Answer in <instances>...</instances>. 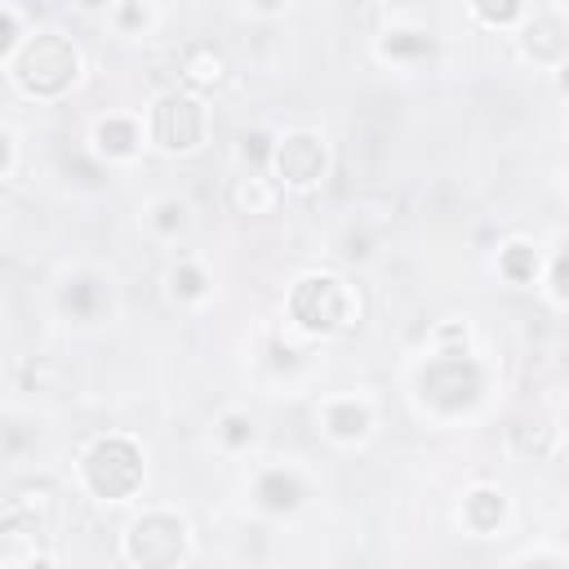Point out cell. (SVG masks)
Instances as JSON below:
<instances>
[{
  "instance_id": "6da1fadb",
  "label": "cell",
  "mask_w": 569,
  "mask_h": 569,
  "mask_svg": "<svg viewBox=\"0 0 569 569\" xmlns=\"http://www.w3.org/2000/svg\"><path fill=\"white\" fill-rule=\"evenodd\" d=\"M13 76H18V84H22L27 93L53 98V93H62V89L80 76V53H76V44H71L67 36L44 31V36H36V40L13 58Z\"/></svg>"
},
{
  "instance_id": "7a4b0ae2",
  "label": "cell",
  "mask_w": 569,
  "mask_h": 569,
  "mask_svg": "<svg viewBox=\"0 0 569 569\" xmlns=\"http://www.w3.org/2000/svg\"><path fill=\"white\" fill-rule=\"evenodd\" d=\"M418 391H422V400H427L431 409H440V413H462V409H471V405L480 400L485 373H480V365H476L471 356L445 351V356H436V360L418 373Z\"/></svg>"
},
{
  "instance_id": "3957f363",
  "label": "cell",
  "mask_w": 569,
  "mask_h": 569,
  "mask_svg": "<svg viewBox=\"0 0 569 569\" xmlns=\"http://www.w3.org/2000/svg\"><path fill=\"white\" fill-rule=\"evenodd\" d=\"M84 480L98 498H129L142 485V449L129 436H102L84 453Z\"/></svg>"
},
{
  "instance_id": "277c9868",
  "label": "cell",
  "mask_w": 569,
  "mask_h": 569,
  "mask_svg": "<svg viewBox=\"0 0 569 569\" xmlns=\"http://www.w3.org/2000/svg\"><path fill=\"white\" fill-rule=\"evenodd\" d=\"M347 311H351V293L338 276L329 271H316V276H302L289 293V316L298 329L307 333H338L347 325Z\"/></svg>"
},
{
  "instance_id": "5b68a950",
  "label": "cell",
  "mask_w": 569,
  "mask_h": 569,
  "mask_svg": "<svg viewBox=\"0 0 569 569\" xmlns=\"http://www.w3.org/2000/svg\"><path fill=\"white\" fill-rule=\"evenodd\" d=\"M187 551V525L173 511H147L129 525L124 533V556L142 569H164L178 565Z\"/></svg>"
},
{
  "instance_id": "8992f818",
  "label": "cell",
  "mask_w": 569,
  "mask_h": 569,
  "mask_svg": "<svg viewBox=\"0 0 569 569\" xmlns=\"http://www.w3.org/2000/svg\"><path fill=\"white\" fill-rule=\"evenodd\" d=\"M151 133L164 151H196L204 142V107L191 93H164L151 107Z\"/></svg>"
},
{
  "instance_id": "52a82bcc",
  "label": "cell",
  "mask_w": 569,
  "mask_h": 569,
  "mask_svg": "<svg viewBox=\"0 0 569 569\" xmlns=\"http://www.w3.org/2000/svg\"><path fill=\"white\" fill-rule=\"evenodd\" d=\"M271 164H276L280 187L307 191V187H316V182L325 178V164H329V160H325V142H320L316 133H284V138L276 142Z\"/></svg>"
},
{
  "instance_id": "ba28073f",
  "label": "cell",
  "mask_w": 569,
  "mask_h": 569,
  "mask_svg": "<svg viewBox=\"0 0 569 569\" xmlns=\"http://www.w3.org/2000/svg\"><path fill=\"white\" fill-rule=\"evenodd\" d=\"M507 440H511V449H516L520 458L542 462V458H551V453H556L560 431L551 427V418H547V413H520V418L507 427Z\"/></svg>"
},
{
  "instance_id": "9c48e42d",
  "label": "cell",
  "mask_w": 569,
  "mask_h": 569,
  "mask_svg": "<svg viewBox=\"0 0 569 569\" xmlns=\"http://www.w3.org/2000/svg\"><path fill=\"white\" fill-rule=\"evenodd\" d=\"M227 71H231V62H227V53L218 49V44H209V40H200V44H187V53H182V80L191 84V89H218V84H227Z\"/></svg>"
},
{
  "instance_id": "30bf717a",
  "label": "cell",
  "mask_w": 569,
  "mask_h": 569,
  "mask_svg": "<svg viewBox=\"0 0 569 569\" xmlns=\"http://www.w3.org/2000/svg\"><path fill=\"white\" fill-rule=\"evenodd\" d=\"M520 44H525V53L533 62H565V53H569V27L560 18H533L525 27Z\"/></svg>"
},
{
  "instance_id": "8fae6325",
  "label": "cell",
  "mask_w": 569,
  "mask_h": 569,
  "mask_svg": "<svg viewBox=\"0 0 569 569\" xmlns=\"http://www.w3.org/2000/svg\"><path fill=\"white\" fill-rule=\"evenodd\" d=\"M276 204H280V182L267 178L262 169H253V173H244V178L231 182V209H236V213L262 218V213H271Z\"/></svg>"
},
{
  "instance_id": "7c38bea8",
  "label": "cell",
  "mask_w": 569,
  "mask_h": 569,
  "mask_svg": "<svg viewBox=\"0 0 569 569\" xmlns=\"http://www.w3.org/2000/svg\"><path fill=\"white\" fill-rule=\"evenodd\" d=\"M502 516H507V498L498 489H489V485H480V489H471L462 498V525L471 533H493L502 525Z\"/></svg>"
},
{
  "instance_id": "4fadbf2b",
  "label": "cell",
  "mask_w": 569,
  "mask_h": 569,
  "mask_svg": "<svg viewBox=\"0 0 569 569\" xmlns=\"http://www.w3.org/2000/svg\"><path fill=\"white\" fill-rule=\"evenodd\" d=\"M253 498L267 507V511H293L302 502V485L293 471H262L258 485H253Z\"/></svg>"
},
{
  "instance_id": "5bb4252c",
  "label": "cell",
  "mask_w": 569,
  "mask_h": 569,
  "mask_svg": "<svg viewBox=\"0 0 569 569\" xmlns=\"http://www.w3.org/2000/svg\"><path fill=\"white\" fill-rule=\"evenodd\" d=\"M93 142H98V151H102V156L124 160V156H133V151H138V124H133V120H124V116H107V120H98V124H93Z\"/></svg>"
},
{
  "instance_id": "9a60e30c",
  "label": "cell",
  "mask_w": 569,
  "mask_h": 569,
  "mask_svg": "<svg viewBox=\"0 0 569 569\" xmlns=\"http://www.w3.org/2000/svg\"><path fill=\"white\" fill-rule=\"evenodd\" d=\"M325 431H329L333 440H360V436L369 431L365 405H356V400H333V405L325 409Z\"/></svg>"
},
{
  "instance_id": "2e32d148",
  "label": "cell",
  "mask_w": 569,
  "mask_h": 569,
  "mask_svg": "<svg viewBox=\"0 0 569 569\" xmlns=\"http://www.w3.org/2000/svg\"><path fill=\"white\" fill-rule=\"evenodd\" d=\"M498 271L511 280V284H525V280H533V271H538V253H533V244H507L502 249V258H498Z\"/></svg>"
},
{
  "instance_id": "e0dca14e",
  "label": "cell",
  "mask_w": 569,
  "mask_h": 569,
  "mask_svg": "<svg viewBox=\"0 0 569 569\" xmlns=\"http://www.w3.org/2000/svg\"><path fill=\"white\" fill-rule=\"evenodd\" d=\"M431 49V40L422 36V31H387V40H382V53L387 58H422Z\"/></svg>"
},
{
  "instance_id": "ac0fdd59",
  "label": "cell",
  "mask_w": 569,
  "mask_h": 569,
  "mask_svg": "<svg viewBox=\"0 0 569 569\" xmlns=\"http://www.w3.org/2000/svg\"><path fill=\"white\" fill-rule=\"evenodd\" d=\"M62 302H67L76 316H89V311L102 302V284H98V280H89V276H80V280H71V284H67Z\"/></svg>"
},
{
  "instance_id": "d6986e66",
  "label": "cell",
  "mask_w": 569,
  "mask_h": 569,
  "mask_svg": "<svg viewBox=\"0 0 569 569\" xmlns=\"http://www.w3.org/2000/svg\"><path fill=\"white\" fill-rule=\"evenodd\" d=\"M471 9H476V18L489 22V27H511V22L520 18L525 0H471Z\"/></svg>"
},
{
  "instance_id": "ffe728a7",
  "label": "cell",
  "mask_w": 569,
  "mask_h": 569,
  "mask_svg": "<svg viewBox=\"0 0 569 569\" xmlns=\"http://www.w3.org/2000/svg\"><path fill=\"white\" fill-rule=\"evenodd\" d=\"M9 502H18L22 511H31V516H40V520H44V516L53 511V485H44V480H36V485H22V489H18Z\"/></svg>"
},
{
  "instance_id": "44dd1931",
  "label": "cell",
  "mask_w": 569,
  "mask_h": 569,
  "mask_svg": "<svg viewBox=\"0 0 569 569\" xmlns=\"http://www.w3.org/2000/svg\"><path fill=\"white\" fill-rule=\"evenodd\" d=\"M240 156H244V164L262 169V164L276 156V142H271L267 133H258V129H253V133H244V138H240Z\"/></svg>"
},
{
  "instance_id": "7402d4cb",
  "label": "cell",
  "mask_w": 569,
  "mask_h": 569,
  "mask_svg": "<svg viewBox=\"0 0 569 569\" xmlns=\"http://www.w3.org/2000/svg\"><path fill=\"white\" fill-rule=\"evenodd\" d=\"M169 284H173V293H178V298H200V293H204V271H200V267H191V262H182V267H173Z\"/></svg>"
},
{
  "instance_id": "603a6c76",
  "label": "cell",
  "mask_w": 569,
  "mask_h": 569,
  "mask_svg": "<svg viewBox=\"0 0 569 569\" xmlns=\"http://www.w3.org/2000/svg\"><path fill=\"white\" fill-rule=\"evenodd\" d=\"M182 213H187V209H182L178 200H164V204L156 209V231H160V236H173V231H178V227L187 222Z\"/></svg>"
},
{
  "instance_id": "cb8c5ba5",
  "label": "cell",
  "mask_w": 569,
  "mask_h": 569,
  "mask_svg": "<svg viewBox=\"0 0 569 569\" xmlns=\"http://www.w3.org/2000/svg\"><path fill=\"white\" fill-rule=\"evenodd\" d=\"M222 440H227L231 449H240V445H249V440H253V427H249V418H240V413H231V418H222Z\"/></svg>"
},
{
  "instance_id": "d4e9b609",
  "label": "cell",
  "mask_w": 569,
  "mask_h": 569,
  "mask_svg": "<svg viewBox=\"0 0 569 569\" xmlns=\"http://www.w3.org/2000/svg\"><path fill=\"white\" fill-rule=\"evenodd\" d=\"M551 284H556V293L569 302V244L560 249V258L551 262Z\"/></svg>"
},
{
  "instance_id": "484cf974",
  "label": "cell",
  "mask_w": 569,
  "mask_h": 569,
  "mask_svg": "<svg viewBox=\"0 0 569 569\" xmlns=\"http://www.w3.org/2000/svg\"><path fill=\"white\" fill-rule=\"evenodd\" d=\"M13 44H18V18H13V13H4V36H0V49H4V53H13Z\"/></svg>"
},
{
  "instance_id": "4316f807",
  "label": "cell",
  "mask_w": 569,
  "mask_h": 569,
  "mask_svg": "<svg viewBox=\"0 0 569 569\" xmlns=\"http://www.w3.org/2000/svg\"><path fill=\"white\" fill-rule=\"evenodd\" d=\"M560 93H565V98H569V58H565V62H560Z\"/></svg>"
},
{
  "instance_id": "83f0119b",
  "label": "cell",
  "mask_w": 569,
  "mask_h": 569,
  "mask_svg": "<svg viewBox=\"0 0 569 569\" xmlns=\"http://www.w3.org/2000/svg\"><path fill=\"white\" fill-rule=\"evenodd\" d=\"M76 4H84V9H102V4H111V0H76Z\"/></svg>"
},
{
  "instance_id": "f1b7e54d",
  "label": "cell",
  "mask_w": 569,
  "mask_h": 569,
  "mask_svg": "<svg viewBox=\"0 0 569 569\" xmlns=\"http://www.w3.org/2000/svg\"><path fill=\"white\" fill-rule=\"evenodd\" d=\"M276 4H280V0H258V9H276Z\"/></svg>"
}]
</instances>
